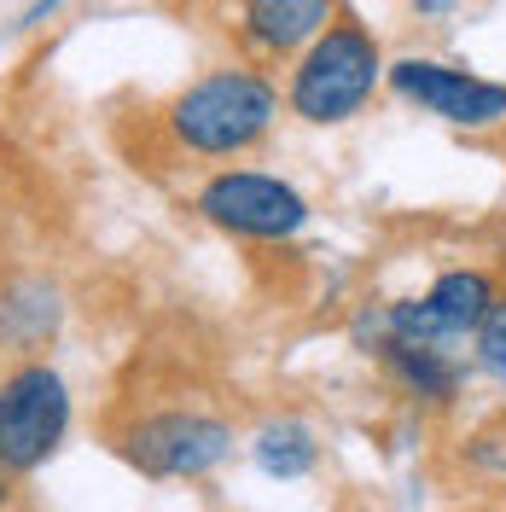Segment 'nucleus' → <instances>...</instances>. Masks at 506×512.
Returning <instances> with one entry per match:
<instances>
[{"label": "nucleus", "mask_w": 506, "mask_h": 512, "mask_svg": "<svg viewBox=\"0 0 506 512\" xmlns=\"http://www.w3.org/2000/svg\"><path fill=\"white\" fill-rule=\"evenodd\" d=\"M472 338H477V361H483V367L506 384V297H495V303H489V315L477 320Z\"/></svg>", "instance_id": "11"}, {"label": "nucleus", "mask_w": 506, "mask_h": 512, "mask_svg": "<svg viewBox=\"0 0 506 512\" xmlns=\"http://www.w3.org/2000/svg\"><path fill=\"white\" fill-rule=\"evenodd\" d=\"M413 12H419V24H443L460 12V0H413Z\"/></svg>", "instance_id": "12"}, {"label": "nucleus", "mask_w": 506, "mask_h": 512, "mask_svg": "<svg viewBox=\"0 0 506 512\" xmlns=\"http://www.w3.org/2000/svg\"><path fill=\"white\" fill-rule=\"evenodd\" d=\"M117 448H123V460L140 478L192 483V478H210L233 454V425L204 414V408H163V414L134 419Z\"/></svg>", "instance_id": "4"}, {"label": "nucleus", "mask_w": 506, "mask_h": 512, "mask_svg": "<svg viewBox=\"0 0 506 512\" xmlns=\"http://www.w3.org/2000/svg\"><path fill=\"white\" fill-rule=\"evenodd\" d=\"M338 12H344V0H245V12H239V41H245L251 59H291V53H303Z\"/></svg>", "instance_id": "7"}, {"label": "nucleus", "mask_w": 506, "mask_h": 512, "mask_svg": "<svg viewBox=\"0 0 506 512\" xmlns=\"http://www.w3.org/2000/svg\"><path fill=\"white\" fill-rule=\"evenodd\" d=\"M6 501H12V478L0 472V512H6Z\"/></svg>", "instance_id": "13"}, {"label": "nucleus", "mask_w": 506, "mask_h": 512, "mask_svg": "<svg viewBox=\"0 0 506 512\" xmlns=\"http://www.w3.org/2000/svg\"><path fill=\"white\" fill-rule=\"evenodd\" d=\"M198 216L210 227H222L233 239H291L309 227V198L280 181V175H262V169H222L198 187Z\"/></svg>", "instance_id": "5"}, {"label": "nucleus", "mask_w": 506, "mask_h": 512, "mask_svg": "<svg viewBox=\"0 0 506 512\" xmlns=\"http://www.w3.org/2000/svg\"><path fill=\"white\" fill-rule=\"evenodd\" d=\"M379 82H384L379 35L367 30L355 12H338V18L297 53L285 105H291V117H303V123L332 128V123H349L367 99L379 94Z\"/></svg>", "instance_id": "2"}, {"label": "nucleus", "mask_w": 506, "mask_h": 512, "mask_svg": "<svg viewBox=\"0 0 506 512\" xmlns=\"http://www.w3.org/2000/svg\"><path fill=\"white\" fill-rule=\"evenodd\" d=\"M256 466L268 472V478H280V483H297V478H309L320 466V443H315V431L303 425V419H268L262 431H256Z\"/></svg>", "instance_id": "10"}, {"label": "nucleus", "mask_w": 506, "mask_h": 512, "mask_svg": "<svg viewBox=\"0 0 506 512\" xmlns=\"http://www.w3.org/2000/svg\"><path fill=\"white\" fill-rule=\"evenodd\" d=\"M501 291H495V280L483 274V268H448V274H437L431 286L419 291V303H425V315H431V326H437V338H472L477 320L489 315V303H495Z\"/></svg>", "instance_id": "9"}, {"label": "nucleus", "mask_w": 506, "mask_h": 512, "mask_svg": "<svg viewBox=\"0 0 506 512\" xmlns=\"http://www.w3.org/2000/svg\"><path fill=\"white\" fill-rule=\"evenodd\" d=\"M390 94L419 105L425 117H443L448 128H495L506 123V82H489L466 64L443 59H396L384 64Z\"/></svg>", "instance_id": "6"}, {"label": "nucleus", "mask_w": 506, "mask_h": 512, "mask_svg": "<svg viewBox=\"0 0 506 512\" xmlns=\"http://www.w3.org/2000/svg\"><path fill=\"white\" fill-rule=\"evenodd\" d=\"M70 431V390L47 361H24L0 379V472L30 478Z\"/></svg>", "instance_id": "3"}, {"label": "nucleus", "mask_w": 506, "mask_h": 512, "mask_svg": "<svg viewBox=\"0 0 506 512\" xmlns=\"http://www.w3.org/2000/svg\"><path fill=\"white\" fill-rule=\"evenodd\" d=\"M169 140L192 158H239L280 123V88L251 64H222L187 82L163 111Z\"/></svg>", "instance_id": "1"}, {"label": "nucleus", "mask_w": 506, "mask_h": 512, "mask_svg": "<svg viewBox=\"0 0 506 512\" xmlns=\"http://www.w3.org/2000/svg\"><path fill=\"white\" fill-rule=\"evenodd\" d=\"M373 355H379L384 373L402 384L413 402H425V408H448V402L460 396V384H466L460 361H454V355H448L443 344H408V338H379V344H373Z\"/></svg>", "instance_id": "8"}]
</instances>
